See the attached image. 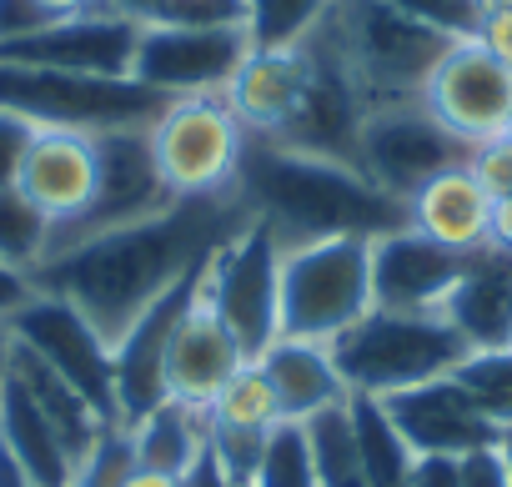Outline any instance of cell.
I'll return each instance as SVG.
<instances>
[{
    "instance_id": "obj_1",
    "label": "cell",
    "mask_w": 512,
    "mask_h": 487,
    "mask_svg": "<svg viewBox=\"0 0 512 487\" xmlns=\"http://www.w3.org/2000/svg\"><path fill=\"white\" fill-rule=\"evenodd\" d=\"M246 201L236 191L226 196H176L166 211L96 231L86 241L51 252L46 267L31 277L41 292L66 297L81 307L106 342H116L166 287H176L186 272H196L221 241L246 221Z\"/></svg>"
},
{
    "instance_id": "obj_2",
    "label": "cell",
    "mask_w": 512,
    "mask_h": 487,
    "mask_svg": "<svg viewBox=\"0 0 512 487\" xmlns=\"http://www.w3.org/2000/svg\"><path fill=\"white\" fill-rule=\"evenodd\" d=\"M236 196L282 236V247L317 236H382L407 226V201L372 186L352 161L292 151L262 136H246Z\"/></svg>"
},
{
    "instance_id": "obj_3",
    "label": "cell",
    "mask_w": 512,
    "mask_h": 487,
    "mask_svg": "<svg viewBox=\"0 0 512 487\" xmlns=\"http://www.w3.org/2000/svg\"><path fill=\"white\" fill-rule=\"evenodd\" d=\"M322 31L357 76L367 111L387 101H422L432 66L452 46V36L402 16L387 0H332Z\"/></svg>"
},
{
    "instance_id": "obj_4",
    "label": "cell",
    "mask_w": 512,
    "mask_h": 487,
    "mask_svg": "<svg viewBox=\"0 0 512 487\" xmlns=\"http://www.w3.org/2000/svg\"><path fill=\"white\" fill-rule=\"evenodd\" d=\"M327 347L337 357L342 382L367 397H392L432 377H452L457 362L472 352L442 312H392V307H372Z\"/></svg>"
},
{
    "instance_id": "obj_5",
    "label": "cell",
    "mask_w": 512,
    "mask_h": 487,
    "mask_svg": "<svg viewBox=\"0 0 512 487\" xmlns=\"http://www.w3.org/2000/svg\"><path fill=\"white\" fill-rule=\"evenodd\" d=\"M372 312V236L282 247V337L337 342Z\"/></svg>"
},
{
    "instance_id": "obj_6",
    "label": "cell",
    "mask_w": 512,
    "mask_h": 487,
    "mask_svg": "<svg viewBox=\"0 0 512 487\" xmlns=\"http://www.w3.org/2000/svg\"><path fill=\"white\" fill-rule=\"evenodd\" d=\"M166 96L141 86L136 76H76V71H41V66H11L0 61V111H16L31 126L56 131H126L151 126L161 116Z\"/></svg>"
},
{
    "instance_id": "obj_7",
    "label": "cell",
    "mask_w": 512,
    "mask_h": 487,
    "mask_svg": "<svg viewBox=\"0 0 512 487\" xmlns=\"http://www.w3.org/2000/svg\"><path fill=\"white\" fill-rule=\"evenodd\" d=\"M201 292L241 357L256 362L282 337V236L262 216H246L211 252Z\"/></svg>"
},
{
    "instance_id": "obj_8",
    "label": "cell",
    "mask_w": 512,
    "mask_h": 487,
    "mask_svg": "<svg viewBox=\"0 0 512 487\" xmlns=\"http://www.w3.org/2000/svg\"><path fill=\"white\" fill-rule=\"evenodd\" d=\"M156 171L171 196H226L236 191L246 131L226 96H171L146 126Z\"/></svg>"
},
{
    "instance_id": "obj_9",
    "label": "cell",
    "mask_w": 512,
    "mask_h": 487,
    "mask_svg": "<svg viewBox=\"0 0 512 487\" xmlns=\"http://www.w3.org/2000/svg\"><path fill=\"white\" fill-rule=\"evenodd\" d=\"M11 337L36 352L56 377H66L111 427H121V407H116V357H111V342L96 332V322L71 307L66 297L56 292H31L11 317H6Z\"/></svg>"
},
{
    "instance_id": "obj_10",
    "label": "cell",
    "mask_w": 512,
    "mask_h": 487,
    "mask_svg": "<svg viewBox=\"0 0 512 487\" xmlns=\"http://www.w3.org/2000/svg\"><path fill=\"white\" fill-rule=\"evenodd\" d=\"M467 141H457L422 101H387L372 106L357 131V171L382 186L387 196L407 201L432 176L467 161Z\"/></svg>"
},
{
    "instance_id": "obj_11",
    "label": "cell",
    "mask_w": 512,
    "mask_h": 487,
    "mask_svg": "<svg viewBox=\"0 0 512 487\" xmlns=\"http://www.w3.org/2000/svg\"><path fill=\"white\" fill-rule=\"evenodd\" d=\"M251 56L246 26H141L131 76L156 96H221Z\"/></svg>"
},
{
    "instance_id": "obj_12",
    "label": "cell",
    "mask_w": 512,
    "mask_h": 487,
    "mask_svg": "<svg viewBox=\"0 0 512 487\" xmlns=\"http://www.w3.org/2000/svg\"><path fill=\"white\" fill-rule=\"evenodd\" d=\"M176 196L166 191L161 171H156V156H151V141H146V126H126V131H101L96 136V196L91 206L56 226V241L51 252L71 247V241H86L96 231H116V226H131V221H146L156 211H166Z\"/></svg>"
},
{
    "instance_id": "obj_13",
    "label": "cell",
    "mask_w": 512,
    "mask_h": 487,
    "mask_svg": "<svg viewBox=\"0 0 512 487\" xmlns=\"http://www.w3.org/2000/svg\"><path fill=\"white\" fill-rule=\"evenodd\" d=\"M422 106L467 146L502 136L512 116V71L487 56L472 36L452 41L422 86Z\"/></svg>"
},
{
    "instance_id": "obj_14",
    "label": "cell",
    "mask_w": 512,
    "mask_h": 487,
    "mask_svg": "<svg viewBox=\"0 0 512 487\" xmlns=\"http://www.w3.org/2000/svg\"><path fill=\"white\" fill-rule=\"evenodd\" d=\"M211 262V257H206ZM206 262L196 272H186L176 287H166L116 342H111V357H116V407H121V427H131L136 417H146L151 407L166 402V352H171V337L186 317V307L196 302L201 292V277H206Z\"/></svg>"
},
{
    "instance_id": "obj_15",
    "label": "cell",
    "mask_w": 512,
    "mask_h": 487,
    "mask_svg": "<svg viewBox=\"0 0 512 487\" xmlns=\"http://www.w3.org/2000/svg\"><path fill=\"white\" fill-rule=\"evenodd\" d=\"M141 26L116 11H86L51 21L31 36L0 41V61L11 66H41V71H76V76H131Z\"/></svg>"
},
{
    "instance_id": "obj_16",
    "label": "cell",
    "mask_w": 512,
    "mask_h": 487,
    "mask_svg": "<svg viewBox=\"0 0 512 487\" xmlns=\"http://www.w3.org/2000/svg\"><path fill=\"white\" fill-rule=\"evenodd\" d=\"M472 252H452L417 226L372 236V307L392 312H442L447 292L467 272Z\"/></svg>"
},
{
    "instance_id": "obj_17",
    "label": "cell",
    "mask_w": 512,
    "mask_h": 487,
    "mask_svg": "<svg viewBox=\"0 0 512 487\" xmlns=\"http://www.w3.org/2000/svg\"><path fill=\"white\" fill-rule=\"evenodd\" d=\"M387 417L397 422V432L407 437V447L422 457H467L477 447H497L502 432L477 412V402L457 387V377H432L422 387L392 392L382 397Z\"/></svg>"
},
{
    "instance_id": "obj_18",
    "label": "cell",
    "mask_w": 512,
    "mask_h": 487,
    "mask_svg": "<svg viewBox=\"0 0 512 487\" xmlns=\"http://www.w3.org/2000/svg\"><path fill=\"white\" fill-rule=\"evenodd\" d=\"M307 76H312L307 46H292V51H262V46H251V56L241 61V71L231 76V86L221 96L236 111V121H241L246 136L277 141L292 126L297 106H302Z\"/></svg>"
},
{
    "instance_id": "obj_19",
    "label": "cell",
    "mask_w": 512,
    "mask_h": 487,
    "mask_svg": "<svg viewBox=\"0 0 512 487\" xmlns=\"http://www.w3.org/2000/svg\"><path fill=\"white\" fill-rule=\"evenodd\" d=\"M56 226L76 221L96 196V136L91 131H56L36 126V141L26 151L21 181H16Z\"/></svg>"
},
{
    "instance_id": "obj_20",
    "label": "cell",
    "mask_w": 512,
    "mask_h": 487,
    "mask_svg": "<svg viewBox=\"0 0 512 487\" xmlns=\"http://www.w3.org/2000/svg\"><path fill=\"white\" fill-rule=\"evenodd\" d=\"M241 362L246 357L231 342V332L221 327V317L206 307V292H196V302L186 307V317H181V327L171 337V352H166V397L206 412L211 397L231 382V372Z\"/></svg>"
},
{
    "instance_id": "obj_21",
    "label": "cell",
    "mask_w": 512,
    "mask_h": 487,
    "mask_svg": "<svg viewBox=\"0 0 512 487\" xmlns=\"http://www.w3.org/2000/svg\"><path fill=\"white\" fill-rule=\"evenodd\" d=\"M442 317L472 352L512 347V252L487 241L467 257V272L442 302Z\"/></svg>"
},
{
    "instance_id": "obj_22",
    "label": "cell",
    "mask_w": 512,
    "mask_h": 487,
    "mask_svg": "<svg viewBox=\"0 0 512 487\" xmlns=\"http://www.w3.org/2000/svg\"><path fill=\"white\" fill-rule=\"evenodd\" d=\"M256 367L267 372L272 392H277V407H282V422H307L327 407H342L352 397V387L342 382L337 372V357L327 342H307V337H277Z\"/></svg>"
},
{
    "instance_id": "obj_23",
    "label": "cell",
    "mask_w": 512,
    "mask_h": 487,
    "mask_svg": "<svg viewBox=\"0 0 512 487\" xmlns=\"http://www.w3.org/2000/svg\"><path fill=\"white\" fill-rule=\"evenodd\" d=\"M407 226L427 231L452 252H477L492 241V196L477 186V176L462 161L407 196Z\"/></svg>"
},
{
    "instance_id": "obj_24",
    "label": "cell",
    "mask_w": 512,
    "mask_h": 487,
    "mask_svg": "<svg viewBox=\"0 0 512 487\" xmlns=\"http://www.w3.org/2000/svg\"><path fill=\"white\" fill-rule=\"evenodd\" d=\"M0 447L31 477V487H71L81 462L61 442V432L41 417V407L6 377L0 382Z\"/></svg>"
},
{
    "instance_id": "obj_25",
    "label": "cell",
    "mask_w": 512,
    "mask_h": 487,
    "mask_svg": "<svg viewBox=\"0 0 512 487\" xmlns=\"http://www.w3.org/2000/svg\"><path fill=\"white\" fill-rule=\"evenodd\" d=\"M11 382L41 407V417L61 432V442L76 452V462H86V457L101 447V437L111 432V422H106L66 377H56L36 352H26L21 342H16V352H11Z\"/></svg>"
},
{
    "instance_id": "obj_26",
    "label": "cell",
    "mask_w": 512,
    "mask_h": 487,
    "mask_svg": "<svg viewBox=\"0 0 512 487\" xmlns=\"http://www.w3.org/2000/svg\"><path fill=\"white\" fill-rule=\"evenodd\" d=\"M131 442V462L166 472V477H191V467L206 457V412L186 407V402H161L146 417H136L126 427Z\"/></svg>"
},
{
    "instance_id": "obj_27",
    "label": "cell",
    "mask_w": 512,
    "mask_h": 487,
    "mask_svg": "<svg viewBox=\"0 0 512 487\" xmlns=\"http://www.w3.org/2000/svg\"><path fill=\"white\" fill-rule=\"evenodd\" d=\"M347 412H352V437H357V452H362V472L372 487H407V472H412V447L407 437L397 432V422L387 417L382 397H367V392H352L347 397Z\"/></svg>"
},
{
    "instance_id": "obj_28",
    "label": "cell",
    "mask_w": 512,
    "mask_h": 487,
    "mask_svg": "<svg viewBox=\"0 0 512 487\" xmlns=\"http://www.w3.org/2000/svg\"><path fill=\"white\" fill-rule=\"evenodd\" d=\"M51 241H56V221L21 186L0 191V262L36 277L51 257Z\"/></svg>"
},
{
    "instance_id": "obj_29",
    "label": "cell",
    "mask_w": 512,
    "mask_h": 487,
    "mask_svg": "<svg viewBox=\"0 0 512 487\" xmlns=\"http://www.w3.org/2000/svg\"><path fill=\"white\" fill-rule=\"evenodd\" d=\"M302 427H307V447H312V462H317V487H372L367 472H362V452H357V437H352L347 402L307 417Z\"/></svg>"
},
{
    "instance_id": "obj_30",
    "label": "cell",
    "mask_w": 512,
    "mask_h": 487,
    "mask_svg": "<svg viewBox=\"0 0 512 487\" xmlns=\"http://www.w3.org/2000/svg\"><path fill=\"white\" fill-rule=\"evenodd\" d=\"M206 422L211 427H236V432H272L282 422V407H277V392H272L267 372L256 362H241L231 372V382L211 397Z\"/></svg>"
},
{
    "instance_id": "obj_31",
    "label": "cell",
    "mask_w": 512,
    "mask_h": 487,
    "mask_svg": "<svg viewBox=\"0 0 512 487\" xmlns=\"http://www.w3.org/2000/svg\"><path fill=\"white\" fill-rule=\"evenodd\" d=\"M332 0H246V36L262 51H292L317 36Z\"/></svg>"
},
{
    "instance_id": "obj_32",
    "label": "cell",
    "mask_w": 512,
    "mask_h": 487,
    "mask_svg": "<svg viewBox=\"0 0 512 487\" xmlns=\"http://www.w3.org/2000/svg\"><path fill=\"white\" fill-rule=\"evenodd\" d=\"M452 377H457V387L477 402V412L507 437V432H512V347L467 352Z\"/></svg>"
},
{
    "instance_id": "obj_33",
    "label": "cell",
    "mask_w": 512,
    "mask_h": 487,
    "mask_svg": "<svg viewBox=\"0 0 512 487\" xmlns=\"http://www.w3.org/2000/svg\"><path fill=\"white\" fill-rule=\"evenodd\" d=\"M251 487H317V462H312L302 422H277L272 427L267 452L251 472Z\"/></svg>"
},
{
    "instance_id": "obj_34",
    "label": "cell",
    "mask_w": 512,
    "mask_h": 487,
    "mask_svg": "<svg viewBox=\"0 0 512 487\" xmlns=\"http://www.w3.org/2000/svg\"><path fill=\"white\" fill-rule=\"evenodd\" d=\"M387 6H397L402 16H412V21H422V26L452 36V41H467L482 21L477 0H387Z\"/></svg>"
},
{
    "instance_id": "obj_35",
    "label": "cell",
    "mask_w": 512,
    "mask_h": 487,
    "mask_svg": "<svg viewBox=\"0 0 512 487\" xmlns=\"http://www.w3.org/2000/svg\"><path fill=\"white\" fill-rule=\"evenodd\" d=\"M126 472H131V442H126V427H111L101 437V447L81 462L71 487H121Z\"/></svg>"
},
{
    "instance_id": "obj_36",
    "label": "cell",
    "mask_w": 512,
    "mask_h": 487,
    "mask_svg": "<svg viewBox=\"0 0 512 487\" xmlns=\"http://www.w3.org/2000/svg\"><path fill=\"white\" fill-rule=\"evenodd\" d=\"M467 171L477 176V186H482L492 201H507V196H512V141H507V136L477 141V146L467 151Z\"/></svg>"
},
{
    "instance_id": "obj_37",
    "label": "cell",
    "mask_w": 512,
    "mask_h": 487,
    "mask_svg": "<svg viewBox=\"0 0 512 487\" xmlns=\"http://www.w3.org/2000/svg\"><path fill=\"white\" fill-rule=\"evenodd\" d=\"M36 141V126L16 111H0V191L21 181V166H26V151Z\"/></svg>"
},
{
    "instance_id": "obj_38",
    "label": "cell",
    "mask_w": 512,
    "mask_h": 487,
    "mask_svg": "<svg viewBox=\"0 0 512 487\" xmlns=\"http://www.w3.org/2000/svg\"><path fill=\"white\" fill-rule=\"evenodd\" d=\"M462 487H512V482H507L502 442H497V447H477V452L462 457Z\"/></svg>"
},
{
    "instance_id": "obj_39",
    "label": "cell",
    "mask_w": 512,
    "mask_h": 487,
    "mask_svg": "<svg viewBox=\"0 0 512 487\" xmlns=\"http://www.w3.org/2000/svg\"><path fill=\"white\" fill-rule=\"evenodd\" d=\"M472 41L512 71V11H482V21H477Z\"/></svg>"
},
{
    "instance_id": "obj_40",
    "label": "cell",
    "mask_w": 512,
    "mask_h": 487,
    "mask_svg": "<svg viewBox=\"0 0 512 487\" xmlns=\"http://www.w3.org/2000/svg\"><path fill=\"white\" fill-rule=\"evenodd\" d=\"M407 487H462V457H412V472H407Z\"/></svg>"
},
{
    "instance_id": "obj_41",
    "label": "cell",
    "mask_w": 512,
    "mask_h": 487,
    "mask_svg": "<svg viewBox=\"0 0 512 487\" xmlns=\"http://www.w3.org/2000/svg\"><path fill=\"white\" fill-rule=\"evenodd\" d=\"M51 26L46 11L36 6V0H0V41H16V36H31Z\"/></svg>"
},
{
    "instance_id": "obj_42",
    "label": "cell",
    "mask_w": 512,
    "mask_h": 487,
    "mask_svg": "<svg viewBox=\"0 0 512 487\" xmlns=\"http://www.w3.org/2000/svg\"><path fill=\"white\" fill-rule=\"evenodd\" d=\"M36 292V282L26 277V272H16V267H6V262H0V322H6L26 297Z\"/></svg>"
},
{
    "instance_id": "obj_43",
    "label": "cell",
    "mask_w": 512,
    "mask_h": 487,
    "mask_svg": "<svg viewBox=\"0 0 512 487\" xmlns=\"http://www.w3.org/2000/svg\"><path fill=\"white\" fill-rule=\"evenodd\" d=\"M46 11V21H66V16H86V11H106V0H36Z\"/></svg>"
},
{
    "instance_id": "obj_44",
    "label": "cell",
    "mask_w": 512,
    "mask_h": 487,
    "mask_svg": "<svg viewBox=\"0 0 512 487\" xmlns=\"http://www.w3.org/2000/svg\"><path fill=\"white\" fill-rule=\"evenodd\" d=\"M121 487H186V477H166V472H151V467H136L121 477Z\"/></svg>"
},
{
    "instance_id": "obj_45",
    "label": "cell",
    "mask_w": 512,
    "mask_h": 487,
    "mask_svg": "<svg viewBox=\"0 0 512 487\" xmlns=\"http://www.w3.org/2000/svg\"><path fill=\"white\" fill-rule=\"evenodd\" d=\"M186 487H226V472L216 467V457L206 452L196 467H191V477H186Z\"/></svg>"
},
{
    "instance_id": "obj_46",
    "label": "cell",
    "mask_w": 512,
    "mask_h": 487,
    "mask_svg": "<svg viewBox=\"0 0 512 487\" xmlns=\"http://www.w3.org/2000/svg\"><path fill=\"white\" fill-rule=\"evenodd\" d=\"M0 487H31V477L11 462V452H6V447H0Z\"/></svg>"
},
{
    "instance_id": "obj_47",
    "label": "cell",
    "mask_w": 512,
    "mask_h": 487,
    "mask_svg": "<svg viewBox=\"0 0 512 487\" xmlns=\"http://www.w3.org/2000/svg\"><path fill=\"white\" fill-rule=\"evenodd\" d=\"M11 352H16V337H11V327L0 322V382L11 377Z\"/></svg>"
},
{
    "instance_id": "obj_48",
    "label": "cell",
    "mask_w": 512,
    "mask_h": 487,
    "mask_svg": "<svg viewBox=\"0 0 512 487\" xmlns=\"http://www.w3.org/2000/svg\"><path fill=\"white\" fill-rule=\"evenodd\" d=\"M477 11H512V0H477Z\"/></svg>"
},
{
    "instance_id": "obj_49",
    "label": "cell",
    "mask_w": 512,
    "mask_h": 487,
    "mask_svg": "<svg viewBox=\"0 0 512 487\" xmlns=\"http://www.w3.org/2000/svg\"><path fill=\"white\" fill-rule=\"evenodd\" d=\"M502 457H507V482H512V432L502 437Z\"/></svg>"
},
{
    "instance_id": "obj_50",
    "label": "cell",
    "mask_w": 512,
    "mask_h": 487,
    "mask_svg": "<svg viewBox=\"0 0 512 487\" xmlns=\"http://www.w3.org/2000/svg\"><path fill=\"white\" fill-rule=\"evenodd\" d=\"M502 136H507V141H512V116H507V126H502Z\"/></svg>"
},
{
    "instance_id": "obj_51",
    "label": "cell",
    "mask_w": 512,
    "mask_h": 487,
    "mask_svg": "<svg viewBox=\"0 0 512 487\" xmlns=\"http://www.w3.org/2000/svg\"><path fill=\"white\" fill-rule=\"evenodd\" d=\"M226 487H251V482H226Z\"/></svg>"
}]
</instances>
